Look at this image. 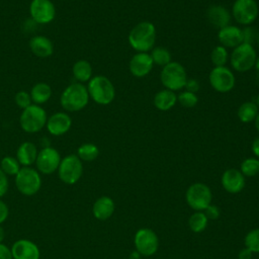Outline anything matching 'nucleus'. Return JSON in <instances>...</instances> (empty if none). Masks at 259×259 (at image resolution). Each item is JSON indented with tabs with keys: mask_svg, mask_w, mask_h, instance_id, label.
Segmentation results:
<instances>
[{
	"mask_svg": "<svg viewBox=\"0 0 259 259\" xmlns=\"http://www.w3.org/2000/svg\"><path fill=\"white\" fill-rule=\"evenodd\" d=\"M156 37L155 25L150 21H141L131 29L127 39L137 53H148L154 48Z\"/></svg>",
	"mask_w": 259,
	"mask_h": 259,
	"instance_id": "nucleus-1",
	"label": "nucleus"
},
{
	"mask_svg": "<svg viewBox=\"0 0 259 259\" xmlns=\"http://www.w3.org/2000/svg\"><path fill=\"white\" fill-rule=\"evenodd\" d=\"M89 99L87 87L83 83L74 82L63 90L60 96V103L66 111L77 112L87 106Z\"/></svg>",
	"mask_w": 259,
	"mask_h": 259,
	"instance_id": "nucleus-2",
	"label": "nucleus"
},
{
	"mask_svg": "<svg viewBox=\"0 0 259 259\" xmlns=\"http://www.w3.org/2000/svg\"><path fill=\"white\" fill-rule=\"evenodd\" d=\"M89 97L99 105L110 104L115 97V88L112 82L103 75L93 76L87 84Z\"/></svg>",
	"mask_w": 259,
	"mask_h": 259,
	"instance_id": "nucleus-3",
	"label": "nucleus"
},
{
	"mask_svg": "<svg viewBox=\"0 0 259 259\" xmlns=\"http://www.w3.org/2000/svg\"><path fill=\"white\" fill-rule=\"evenodd\" d=\"M48 120L46 110L37 104H31L22 109L19 116L20 127L27 134H35L41 131Z\"/></svg>",
	"mask_w": 259,
	"mask_h": 259,
	"instance_id": "nucleus-4",
	"label": "nucleus"
},
{
	"mask_svg": "<svg viewBox=\"0 0 259 259\" xmlns=\"http://www.w3.org/2000/svg\"><path fill=\"white\" fill-rule=\"evenodd\" d=\"M187 79L185 68L178 62L171 61L169 64L162 67L160 80L165 89H169L174 92L182 90Z\"/></svg>",
	"mask_w": 259,
	"mask_h": 259,
	"instance_id": "nucleus-5",
	"label": "nucleus"
},
{
	"mask_svg": "<svg viewBox=\"0 0 259 259\" xmlns=\"http://www.w3.org/2000/svg\"><path fill=\"white\" fill-rule=\"evenodd\" d=\"M257 53L254 46L242 42L235 49L230 56L232 68L240 73L250 71L254 68L257 59Z\"/></svg>",
	"mask_w": 259,
	"mask_h": 259,
	"instance_id": "nucleus-6",
	"label": "nucleus"
},
{
	"mask_svg": "<svg viewBox=\"0 0 259 259\" xmlns=\"http://www.w3.org/2000/svg\"><path fill=\"white\" fill-rule=\"evenodd\" d=\"M15 184L20 193L26 196L34 195L41 186L40 174L30 166L21 167L15 175Z\"/></svg>",
	"mask_w": 259,
	"mask_h": 259,
	"instance_id": "nucleus-7",
	"label": "nucleus"
},
{
	"mask_svg": "<svg viewBox=\"0 0 259 259\" xmlns=\"http://www.w3.org/2000/svg\"><path fill=\"white\" fill-rule=\"evenodd\" d=\"M57 171L61 181L72 185L78 182L81 178L83 173V164L77 155L70 154L61 160Z\"/></svg>",
	"mask_w": 259,
	"mask_h": 259,
	"instance_id": "nucleus-8",
	"label": "nucleus"
},
{
	"mask_svg": "<svg viewBox=\"0 0 259 259\" xmlns=\"http://www.w3.org/2000/svg\"><path fill=\"white\" fill-rule=\"evenodd\" d=\"M259 14V7L255 0H235L232 6V17L237 23L248 26L252 24Z\"/></svg>",
	"mask_w": 259,
	"mask_h": 259,
	"instance_id": "nucleus-9",
	"label": "nucleus"
},
{
	"mask_svg": "<svg viewBox=\"0 0 259 259\" xmlns=\"http://www.w3.org/2000/svg\"><path fill=\"white\" fill-rule=\"evenodd\" d=\"M208 81L213 90L220 93L230 92L236 84L233 71L226 67H213L208 75Z\"/></svg>",
	"mask_w": 259,
	"mask_h": 259,
	"instance_id": "nucleus-10",
	"label": "nucleus"
},
{
	"mask_svg": "<svg viewBox=\"0 0 259 259\" xmlns=\"http://www.w3.org/2000/svg\"><path fill=\"white\" fill-rule=\"evenodd\" d=\"M186 201L195 210H204L211 201V191L203 183H194L186 191Z\"/></svg>",
	"mask_w": 259,
	"mask_h": 259,
	"instance_id": "nucleus-11",
	"label": "nucleus"
},
{
	"mask_svg": "<svg viewBox=\"0 0 259 259\" xmlns=\"http://www.w3.org/2000/svg\"><path fill=\"white\" fill-rule=\"evenodd\" d=\"M61 155L53 147H45L38 153L35 160L36 169L42 174H52L56 172L61 163Z\"/></svg>",
	"mask_w": 259,
	"mask_h": 259,
	"instance_id": "nucleus-12",
	"label": "nucleus"
},
{
	"mask_svg": "<svg viewBox=\"0 0 259 259\" xmlns=\"http://www.w3.org/2000/svg\"><path fill=\"white\" fill-rule=\"evenodd\" d=\"M29 14L36 23L48 24L56 17V7L51 0H32L29 4Z\"/></svg>",
	"mask_w": 259,
	"mask_h": 259,
	"instance_id": "nucleus-13",
	"label": "nucleus"
},
{
	"mask_svg": "<svg viewBox=\"0 0 259 259\" xmlns=\"http://www.w3.org/2000/svg\"><path fill=\"white\" fill-rule=\"evenodd\" d=\"M135 246L137 251L144 256H151L156 253L159 242L157 235L150 229L139 230L135 236Z\"/></svg>",
	"mask_w": 259,
	"mask_h": 259,
	"instance_id": "nucleus-14",
	"label": "nucleus"
},
{
	"mask_svg": "<svg viewBox=\"0 0 259 259\" xmlns=\"http://www.w3.org/2000/svg\"><path fill=\"white\" fill-rule=\"evenodd\" d=\"M72 126V118L65 111L53 113L48 117L46 127L52 136L60 137L69 132Z\"/></svg>",
	"mask_w": 259,
	"mask_h": 259,
	"instance_id": "nucleus-15",
	"label": "nucleus"
},
{
	"mask_svg": "<svg viewBox=\"0 0 259 259\" xmlns=\"http://www.w3.org/2000/svg\"><path fill=\"white\" fill-rule=\"evenodd\" d=\"M154 63L149 53L135 54L128 64L130 72L134 77L143 78L147 76L153 69Z\"/></svg>",
	"mask_w": 259,
	"mask_h": 259,
	"instance_id": "nucleus-16",
	"label": "nucleus"
},
{
	"mask_svg": "<svg viewBox=\"0 0 259 259\" xmlns=\"http://www.w3.org/2000/svg\"><path fill=\"white\" fill-rule=\"evenodd\" d=\"M10 249L13 259H39L40 257V251L37 245L30 240H17Z\"/></svg>",
	"mask_w": 259,
	"mask_h": 259,
	"instance_id": "nucleus-17",
	"label": "nucleus"
},
{
	"mask_svg": "<svg viewBox=\"0 0 259 259\" xmlns=\"http://www.w3.org/2000/svg\"><path fill=\"white\" fill-rule=\"evenodd\" d=\"M218 38L221 46L227 49H235L243 42L242 28L229 24L221 29L218 32Z\"/></svg>",
	"mask_w": 259,
	"mask_h": 259,
	"instance_id": "nucleus-18",
	"label": "nucleus"
},
{
	"mask_svg": "<svg viewBox=\"0 0 259 259\" xmlns=\"http://www.w3.org/2000/svg\"><path fill=\"white\" fill-rule=\"evenodd\" d=\"M206 19L215 28H223L230 24L232 15L230 11L223 5L213 4L206 9Z\"/></svg>",
	"mask_w": 259,
	"mask_h": 259,
	"instance_id": "nucleus-19",
	"label": "nucleus"
},
{
	"mask_svg": "<svg viewBox=\"0 0 259 259\" xmlns=\"http://www.w3.org/2000/svg\"><path fill=\"white\" fill-rule=\"evenodd\" d=\"M222 185L228 192L238 193L245 186V176L235 168L228 169L223 173Z\"/></svg>",
	"mask_w": 259,
	"mask_h": 259,
	"instance_id": "nucleus-20",
	"label": "nucleus"
},
{
	"mask_svg": "<svg viewBox=\"0 0 259 259\" xmlns=\"http://www.w3.org/2000/svg\"><path fill=\"white\" fill-rule=\"evenodd\" d=\"M29 49L38 58H48L54 53V44L46 35H35L29 40Z\"/></svg>",
	"mask_w": 259,
	"mask_h": 259,
	"instance_id": "nucleus-21",
	"label": "nucleus"
},
{
	"mask_svg": "<svg viewBox=\"0 0 259 259\" xmlns=\"http://www.w3.org/2000/svg\"><path fill=\"white\" fill-rule=\"evenodd\" d=\"M36 146L31 142H23L19 145L16 151V159L22 167L31 166L35 163L37 157Z\"/></svg>",
	"mask_w": 259,
	"mask_h": 259,
	"instance_id": "nucleus-22",
	"label": "nucleus"
},
{
	"mask_svg": "<svg viewBox=\"0 0 259 259\" xmlns=\"http://www.w3.org/2000/svg\"><path fill=\"white\" fill-rule=\"evenodd\" d=\"M114 211V202L108 196L99 197L93 204V215L99 221H105L109 219Z\"/></svg>",
	"mask_w": 259,
	"mask_h": 259,
	"instance_id": "nucleus-23",
	"label": "nucleus"
},
{
	"mask_svg": "<svg viewBox=\"0 0 259 259\" xmlns=\"http://www.w3.org/2000/svg\"><path fill=\"white\" fill-rule=\"evenodd\" d=\"M154 105L160 111H168L177 103V95L169 89H162L154 96Z\"/></svg>",
	"mask_w": 259,
	"mask_h": 259,
	"instance_id": "nucleus-24",
	"label": "nucleus"
},
{
	"mask_svg": "<svg viewBox=\"0 0 259 259\" xmlns=\"http://www.w3.org/2000/svg\"><path fill=\"white\" fill-rule=\"evenodd\" d=\"M52 88L46 82H37L30 89V97L33 104L41 105L50 100L52 97Z\"/></svg>",
	"mask_w": 259,
	"mask_h": 259,
	"instance_id": "nucleus-25",
	"label": "nucleus"
},
{
	"mask_svg": "<svg viewBox=\"0 0 259 259\" xmlns=\"http://www.w3.org/2000/svg\"><path fill=\"white\" fill-rule=\"evenodd\" d=\"M72 74L75 80L79 83L88 82L93 76V70L91 64L86 60H78L75 62L72 68Z\"/></svg>",
	"mask_w": 259,
	"mask_h": 259,
	"instance_id": "nucleus-26",
	"label": "nucleus"
},
{
	"mask_svg": "<svg viewBox=\"0 0 259 259\" xmlns=\"http://www.w3.org/2000/svg\"><path fill=\"white\" fill-rule=\"evenodd\" d=\"M258 112H259V108H258L256 102L245 101L239 106L237 115H238V118L242 122L248 123V122L254 121Z\"/></svg>",
	"mask_w": 259,
	"mask_h": 259,
	"instance_id": "nucleus-27",
	"label": "nucleus"
},
{
	"mask_svg": "<svg viewBox=\"0 0 259 259\" xmlns=\"http://www.w3.org/2000/svg\"><path fill=\"white\" fill-rule=\"evenodd\" d=\"M78 158L81 161L85 162H91L94 161L98 155H99V149L96 145L92 143H85L82 144L78 149H77V154Z\"/></svg>",
	"mask_w": 259,
	"mask_h": 259,
	"instance_id": "nucleus-28",
	"label": "nucleus"
},
{
	"mask_svg": "<svg viewBox=\"0 0 259 259\" xmlns=\"http://www.w3.org/2000/svg\"><path fill=\"white\" fill-rule=\"evenodd\" d=\"M150 55L154 65L164 67L171 62V54L166 48H163V47L153 48Z\"/></svg>",
	"mask_w": 259,
	"mask_h": 259,
	"instance_id": "nucleus-29",
	"label": "nucleus"
},
{
	"mask_svg": "<svg viewBox=\"0 0 259 259\" xmlns=\"http://www.w3.org/2000/svg\"><path fill=\"white\" fill-rule=\"evenodd\" d=\"M21 165L17 161L16 157L12 156H5L2 158L1 163H0V169L8 176H15L19 170Z\"/></svg>",
	"mask_w": 259,
	"mask_h": 259,
	"instance_id": "nucleus-30",
	"label": "nucleus"
},
{
	"mask_svg": "<svg viewBox=\"0 0 259 259\" xmlns=\"http://www.w3.org/2000/svg\"><path fill=\"white\" fill-rule=\"evenodd\" d=\"M229 52L227 48L219 45L214 47L210 54V60L213 65V67H223L227 64L229 61Z\"/></svg>",
	"mask_w": 259,
	"mask_h": 259,
	"instance_id": "nucleus-31",
	"label": "nucleus"
},
{
	"mask_svg": "<svg viewBox=\"0 0 259 259\" xmlns=\"http://www.w3.org/2000/svg\"><path fill=\"white\" fill-rule=\"evenodd\" d=\"M188 225L192 232L200 233L204 231V229L207 226V218L205 217L204 212L196 211L189 218Z\"/></svg>",
	"mask_w": 259,
	"mask_h": 259,
	"instance_id": "nucleus-32",
	"label": "nucleus"
},
{
	"mask_svg": "<svg viewBox=\"0 0 259 259\" xmlns=\"http://www.w3.org/2000/svg\"><path fill=\"white\" fill-rule=\"evenodd\" d=\"M241 173L244 176L252 177L259 173V159L247 158L241 163Z\"/></svg>",
	"mask_w": 259,
	"mask_h": 259,
	"instance_id": "nucleus-33",
	"label": "nucleus"
},
{
	"mask_svg": "<svg viewBox=\"0 0 259 259\" xmlns=\"http://www.w3.org/2000/svg\"><path fill=\"white\" fill-rule=\"evenodd\" d=\"M177 102H179V104L182 105L183 107L191 108L197 104L198 97H197L196 93L184 90V91H181L177 95Z\"/></svg>",
	"mask_w": 259,
	"mask_h": 259,
	"instance_id": "nucleus-34",
	"label": "nucleus"
},
{
	"mask_svg": "<svg viewBox=\"0 0 259 259\" xmlns=\"http://www.w3.org/2000/svg\"><path fill=\"white\" fill-rule=\"evenodd\" d=\"M245 245L252 252L259 253V229L252 230L246 235Z\"/></svg>",
	"mask_w": 259,
	"mask_h": 259,
	"instance_id": "nucleus-35",
	"label": "nucleus"
},
{
	"mask_svg": "<svg viewBox=\"0 0 259 259\" xmlns=\"http://www.w3.org/2000/svg\"><path fill=\"white\" fill-rule=\"evenodd\" d=\"M14 101H15L16 105L18 107H20L21 109H24L32 104L30 94H29V92H27L25 90L18 91L14 96Z\"/></svg>",
	"mask_w": 259,
	"mask_h": 259,
	"instance_id": "nucleus-36",
	"label": "nucleus"
},
{
	"mask_svg": "<svg viewBox=\"0 0 259 259\" xmlns=\"http://www.w3.org/2000/svg\"><path fill=\"white\" fill-rule=\"evenodd\" d=\"M258 32L257 29L253 26H245L244 28H242V34H243V42L249 44V45H254L256 42L257 36H258Z\"/></svg>",
	"mask_w": 259,
	"mask_h": 259,
	"instance_id": "nucleus-37",
	"label": "nucleus"
},
{
	"mask_svg": "<svg viewBox=\"0 0 259 259\" xmlns=\"http://www.w3.org/2000/svg\"><path fill=\"white\" fill-rule=\"evenodd\" d=\"M8 178L7 175L0 169V197L4 196L8 191Z\"/></svg>",
	"mask_w": 259,
	"mask_h": 259,
	"instance_id": "nucleus-38",
	"label": "nucleus"
},
{
	"mask_svg": "<svg viewBox=\"0 0 259 259\" xmlns=\"http://www.w3.org/2000/svg\"><path fill=\"white\" fill-rule=\"evenodd\" d=\"M204 210V214L207 218V220H217L220 217V209L215 205L209 204Z\"/></svg>",
	"mask_w": 259,
	"mask_h": 259,
	"instance_id": "nucleus-39",
	"label": "nucleus"
},
{
	"mask_svg": "<svg viewBox=\"0 0 259 259\" xmlns=\"http://www.w3.org/2000/svg\"><path fill=\"white\" fill-rule=\"evenodd\" d=\"M184 89L186 91L196 93L199 90V82L195 79H192V78L187 79V81L185 83V86H184Z\"/></svg>",
	"mask_w": 259,
	"mask_h": 259,
	"instance_id": "nucleus-40",
	"label": "nucleus"
},
{
	"mask_svg": "<svg viewBox=\"0 0 259 259\" xmlns=\"http://www.w3.org/2000/svg\"><path fill=\"white\" fill-rule=\"evenodd\" d=\"M8 214H9V208L7 204L0 199V225L7 220Z\"/></svg>",
	"mask_w": 259,
	"mask_h": 259,
	"instance_id": "nucleus-41",
	"label": "nucleus"
},
{
	"mask_svg": "<svg viewBox=\"0 0 259 259\" xmlns=\"http://www.w3.org/2000/svg\"><path fill=\"white\" fill-rule=\"evenodd\" d=\"M0 259H13L11 249L0 243Z\"/></svg>",
	"mask_w": 259,
	"mask_h": 259,
	"instance_id": "nucleus-42",
	"label": "nucleus"
},
{
	"mask_svg": "<svg viewBox=\"0 0 259 259\" xmlns=\"http://www.w3.org/2000/svg\"><path fill=\"white\" fill-rule=\"evenodd\" d=\"M252 254L253 252L249 249V248H244L240 251L239 255H238V258L239 259H251L252 258Z\"/></svg>",
	"mask_w": 259,
	"mask_h": 259,
	"instance_id": "nucleus-43",
	"label": "nucleus"
},
{
	"mask_svg": "<svg viewBox=\"0 0 259 259\" xmlns=\"http://www.w3.org/2000/svg\"><path fill=\"white\" fill-rule=\"evenodd\" d=\"M251 150H252L253 154L255 155V157H257V159H259V137L254 139V141L252 142Z\"/></svg>",
	"mask_w": 259,
	"mask_h": 259,
	"instance_id": "nucleus-44",
	"label": "nucleus"
},
{
	"mask_svg": "<svg viewBox=\"0 0 259 259\" xmlns=\"http://www.w3.org/2000/svg\"><path fill=\"white\" fill-rule=\"evenodd\" d=\"M254 68H255V71H256L257 80H258V82H259V57H257V59H256V62H255V66H254Z\"/></svg>",
	"mask_w": 259,
	"mask_h": 259,
	"instance_id": "nucleus-45",
	"label": "nucleus"
},
{
	"mask_svg": "<svg viewBox=\"0 0 259 259\" xmlns=\"http://www.w3.org/2000/svg\"><path fill=\"white\" fill-rule=\"evenodd\" d=\"M140 253L138 251H134L130 254V259H140Z\"/></svg>",
	"mask_w": 259,
	"mask_h": 259,
	"instance_id": "nucleus-46",
	"label": "nucleus"
},
{
	"mask_svg": "<svg viewBox=\"0 0 259 259\" xmlns=\"http://www.w3.org/2000/svg\"><path fill=\"white\" fill-rule=\"evenodd\" d=\"M4 238H5V231H4V229L0 225V243L3 242Z\"/></svg>",
	"mask_w": 259,
	"mask_h": 259,
	"instance_id": "nucleus-47",
	"label": "nucleus"
},
{
	"mask_svg": "<svg viewBox=\"0 0 259 259\" xmlns=\"http://www.w3.org/2000/svg\"><path fill=\"white\" fill-rule=\"evenodd\" d=\"M254 124H255V128H256L257 132L259 133V112H258L257 116H256L255 119H254Z\"/></svg>",
	"mask_w": 259,
	"mask_h": 259,
	"instance_id": "nucleus-48",
	"label": "nucleus"
},
{
	"mask_svg": "<svg viewBox=\"0 0 259 259\" xmlns=\"http://www.w3.org/2000/svg\"><path fill=\"white\" fill-rule=\"evenodd\" d=\"M256 104H257V106H258V108H259V93H258V95H257V97H256Z\"/></svg>",
	"mask_w": 259,
	"mask_h": 259,
	"instance_id": "nucleus-49",
	"label": "nucleus"
},
{
	"mask_svg": "<svg viewBox=\"0 0 259 259\" xmlns=\"http://www.w3.org/2000/svg\"><path fill=\"white\" fill-rule=\"evenodd\" d=\"M256 45H257L258 50H259V32H258V36H257V39H256Z\"/></svg>",
	"mask_w": 259,
	"mask_h": 259,
	"instance_id": "nucleus-50",
	"label": "nucleus"
}]
</instances>
